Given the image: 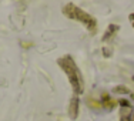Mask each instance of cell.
Listing matches in <instances>:
<instances>
[{
  "label": "cell",
  "mask_w": 134,
  "mask_h": 121,
  "mask_svg": "<svg viewBox=\"0 0 134 121\" xmlns=\"http://www.w3.org/2000/svg\"><path fill=\"white\" fill-rule=\"evenodd\" d=\"M129 19H130V21H131V24H133V27H134V13H131L129 16Z\"/></svg>",
  "instance_id": "52a82bcc"
},
{
  "label": "cell",
  "mask_w": 134,
  "mask_h": 121,
  "mask_svg": "<svg viewBox=\"0 0 134 121\" xmlns=\"http://www.w3.org/2000/svg\"><path fill=\"white\" fill-rule=\"evenodd\" d=\"M77 111H79V100L74 97L71 100V104H70V116H71V118H76Z\"/></svg>",
  "instance_id": "277c9868"
},
{
  "label": "cell",
  "mask_w": 134,
  "mask_h": 121,
  "mask_svg": "<svg viewBox=\"0 0 134 121\" xmlns=\"http://www.w3.org/2000/svg\"><path fill=\"white\" fill-rule=\"evenodd\" d=\"M57 63H59V66L62 67L63 71L67 74L69 81H70V84H71L74 93H76V94L83 93L84 83H83L81 73H80V70H79L77 64L74 63V60H73L70 56H64V57H62V59L57 60Z\"/></svg>",
  "instance_id": "6da1fadb"
},
{
  "label": "cell",
  "mask_w": 134,
  "mask_h": 121,
  "mask_svg": "<svg viewBox=\"0 0 134 121\" xmlns=\"http://www.w3.org/2000/svg\"><path fill=\"white\" fill-rule=\"evenodd\" d=\"M103 100H104V106L108 107V108H111V107H114V101L113 100H110V97H108V94L107 93H104L103 94Z\"/></svg>",
  "instance_id": "5b68a950"
},
{
  "label": "cell",
  "mask_w": 134,
  "mask_h": 121,
  "mask_svg": "<svg viewBox=\"0 0 134 121\" xmlns=\"http://www.w3.org/2000/svg\"><path fill=\"white\" fill-rule=\"evenodd\" d=\"M113 91H114V93H119V94H123V93H124V94H127L130 90L126 87V85H117V87H114V90H113Z\"/></svg>",
  "instance_id": "8992f818"
},
{
  "label": "cell",
  "mask_w": 134,
  "mask_h": 121,
  "mask_svg": "<svg viewBox=\"0 0 134 121\" xmlns=\"http://www.w3.org/2000/svg\"><path fill=\"white\" fill-rule=\"evenodd\" d=\"M63 14L69 19H73V20H77L80 23H83L84 27L88 31H91V33H94L96 28H97V21H96V19L93 16L88 14L87 11H84L83 9L74 6L73 3H69L67 6L63 7Z\"/></svg>",
  "instance_id": "7a4b0ae2"
},
{
  "label": "cell",
  "mask_w": 134,
  "mask_h": 121,
  "mask_svg": "<svg viewBox=\"0 0 134 121\" xmlns=\"http://www.w3.org/2000/svg\"><path fill=\"white\" fill-rule=\"evenodd\" d=\"M117 31H119V26H117V24H110V26L107 27L104 36H103V41H108L110 39H113Z\"/></svg>",
  "instance_id": "3957f363"
}]
</instances>
